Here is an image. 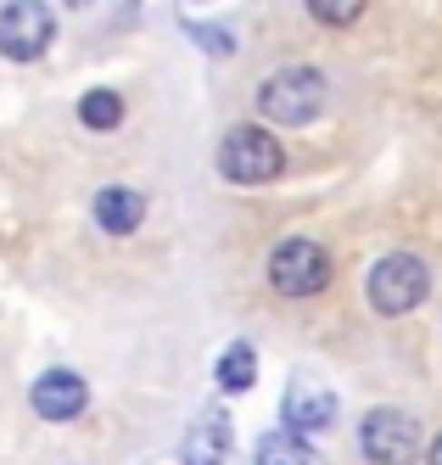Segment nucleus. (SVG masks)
Wrapping results in <instances>:
<instances>
[{
    "label": "nucleus",
    "instance_id": "f257e3e1",
    "mask_svg": "<svg viewBox=\"0 0 442 465\" xmlns=\"http://www.w3.org/2000/svg\"><path fill=\"white\" fill-rule=\"evenodd\" d=\"M258 118L263 124H286V129H302V124H314L319 107H325V74L319 68H280V74H269L258 84Z\"/></svg>",
    "mask_w": 442,
    "mask_h": 465
},
{
    "label": "nucleus",
    "instance_id": "f03ea898",
    "mask_svg": "<svg viewBox=\"0 0 442 465\" xmlns=\"http://www.w3.org/2000/svg\"><path fill=\"white\" fill-rule=\"evenodd\" d=\"M426 292H431V270L415 252H387L376 270H369V309L387 314V320L415 314L426 303Z\"/></svg>",
    "mask_w": 442,
    "mask_h": 465
},
{
    "label": "nucleus",
    "instance_id": "7ed1b4c3",
    "mask_svg": "<svg viewBox=\"0 0 442 465\" xmlns=\"http://www.w3.org/2000/svg\"><path fill=\"white\" fill-rule=\"evenodd\" d=\"M280 169H286V152H280V141L269 135V129H258V124L230 129L224 146H219V174H224L230 185H269Z\"/></svg>",
    "mask_w": 442,
    "mask_h": 465
},
{
    "label": "nucleus",
    "instance_id": "20e7f679",
    "mask_svg": "<svg viewBox=\"0 0 442 465\" xmlns=\"http://www.w3.org/2000/svg\"><path fill=\"white\" fill-rule=\"evenodd\" d=\"M330 252L309 236H291L280 242L275 252H269V286H275L280 297H319L330 286Z\"/></svg>",
    "mask_w": 442,
    "mask_h": 465
},
{
    "label": "nucleus",
    "instance_id": "39448f33",
    "mask_svg": "<svg viewBox=\"0 0 442 465\" xmlns=\"http://www.w3.org/2000/svg\"><path fill=\"white\" fill-rule=\"evenodd\" d=\"M51 40H56V17L45 0H12V6H0V56L6 62L45 56Z\"/></svg>",
    "mask_w": 442,
    "mask_h": 465
},
{
    "label": "nucleus",
    "instance_id": "423d86ee",
    "mask_svg": "<svg viewBox=\"0 0 442 465\" xmlns=\"http://www.w3.org/2000/svg\"><path fill=\"white\" fill-rule=\"evenodd\" d=\"M359 449L369 465H415L420 454V426L403 410H369L359 426Z\"/></svg>",
    "mask_w": 442,
    "mask_h": 465
},
{
    "label": "nucleus",
    "instance_id": "0eeeda50",
    "mask_svg": "<svg viewBox=\"0 0 442 465\" xmlns=\"http://www.w3.org/2000/svg\"><path fill=\"white\" fill-rule=\"evenodd\" d=\"M28 404H34V415H40V420H74V415H84V404H90V387H84V376H74V371H45L40 381H34Z\"/></svg>",
    "mask_w": 442,
    "mask_h": 465
},
{
    "label": "nucleus",
    "instance_id": "6e6552de",
    "mask_svg": "<svg viewBox=\"0 0 442 465\" xmlns=\"http://www.w3.org/2000/svg\"><path fill=\"white\" fill-rule=\"evenodd\" d=\"M90 213H95V224L107 230V236H134L141 219H146V196L129 191V185H107V191H95Z\"/></svg>",
    "mask_w": 442,
    "mask_h": 465
},
{
    "label": "nucleus",
    "instance_id": "1a4fd4ad",
    "mask_svg": "<svg viewBox=\"0 0 442 465\" xmlns=\"http://www.w3.org/2000/svg\"><path fill=\"white\" fill-rule=\"evenodd\" d=\"M280 415H286V431H297V438H319V431L336 420V392H325V387H291Z\"/></svg>",
    "mask_w": 442,
    "mask_h": 465
},
{
    "label": "nucleus",
    "instance_id": "9d476101",
    "mask_svg": "<svg viewBox=\"0 0 442 465\" xmlns=\"http://www.w3.org/2000/svg\"><path fill=\"white\" fill-rule=\"evenodd\" d=\"M224 454H230V415L224 410H208V415L185 431L180 460L185 465H224Z\"/></svg>",
    "mask_w": 442,
    "mask_h": 465
},
{
    "label": "nucleus",
    "instance_id": "9b49d317",
    "mask_svg": "<svg viewBox=\"0 0 442 465\" xmlns=\"http://www.w3.org/2000/svg\"><path fill=\"white\" fill-rule=\"evenodd\" d=\"M79 124L95 129V135H113L123 124V95L118 90H84L79 95Z\"/></svg>",
    "mask_w": 442,
    "mask_h": 465
},
{
    "label": "nucleus",
    "instance_id": "f8f14e48",
    "mask_svg": "<svg viewBox=\"0 0 442 465\" xmlns=\"http://www.w3.org/2000/svg\"><path fill=\"white\" fill-rule=\"evenodd\" d=\"M258 465H319L309 438H291V431H269L258 443Z\"/></svg>",
    "mask_w": 442,
    "mask_h": 465
},
{
    "label": "nucleus",
    "instance_id": "ddd939ff",
    "mask_svg": "<svg viewBox=\"0 0 442 465\" xmlns=\"http://www.w3.org/2000/svg\"><path fill=\"white\" fill-rule=\"evenodd\" d=\"M252 381H258V359H252L247 342H235V348L219 359V387H224V392H247Z\"/></svg>",
    "mask_w": 442,
    "mask_h": 465
},
{
    "label": "nucleus",
    "instance_id": "4468645a",
    "mask_svg": "<svg viewBox=\"0 0 442 465\" xmlns=\"http://www.w3.org/2000/svg\"><path fill=\"white\" fill-rule=\"evenodd\" d=\"M364 6H369V0H309V12H314L319 23H330V28L359 23V17H364Z\"/></svg>",
    "mask_w": 442,
    "mask_h": 465
},
{
    "label": "nucleus",
    "instance_id": "2eb2a0df",
    "mask_svg": "<svg viewBox=\"0 0 442 465\" xmlns=\"http://www.w3.org/2000/svg\"><path fill=\"white\" fill-rule=\"evenodd\" d=\"M185 35L208 51V56H235V35H230V28H219V23H185Z\"/></svg>",
    "mask_w": 442,
    "mask_h": 465
},
{
    "label": "nucleus",
    "instance_id": "dca6fc26",
    "mask_svg": "<svg viewBox=\"0 0 442 465\" xmlns=\"http://www.w3.org/2000/svg\"><path fill=\"white\" fill-rule=\"evenodd\" d=\"M426 465H442V431L431 438V449H426Z\"/></svg>",
    "mask_w": 442,
    "mask_h": 465
},
{
    "label": "nucleus",
    "instance_id": "f3484780",
    "mask_svg": "<svg viewBox=\"0 0 442 465\" xmlns=\"http://www.w3.org/2000/svg\"><path fill=\"white\" fill-rule=\"evenodd\" d=\"M74 6H84V0H74Z\"/></svg>",
    "mask_w": 442,
    "mask_h": 465
}]
</instances>
